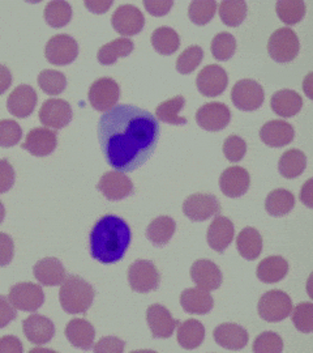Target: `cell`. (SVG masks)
<instances>
[{"instance_id": "obj_1", "label": "cell", "mask_w": 313, "mask_h": 353, "mask_svg": "<svg viewBox=\"0 0 313 353\" xmlns=\"http://www.w3.org/2000/svg\"><path fill=\"white\" fill-rule=\"evenodd\" d=\"M161 134L157 118L133 105H116L102 114L97 127L106 163L118 172L131 173L147 163Z\"/></svg>"}, {"instance_id": "obj_2", "label": "cell", "mask_w": 313, "mask_h": 353, "mask_svg": "<svg viewBox=\"0 0 313 353\" xmlns=\"http://www.w3.org/2000/svg\"><path fill=\"white\" fill-rule=\"evenodd\" d=\"M131 240L132 232L125 220L115 214H105L90 230V255L105 265L119 262L128 250Z\"/></svg>"}, {"instance_id": "obj_3", "label": "cell", "mask_w": 313, "mask_h": 353, "mask_svg": "<svg viewBox=\"0 0 313 353\" xmlns=\"http://www.w3.org/2000/svg\"><path fill=\"white\" fill-rule=\"evenodd\" d=\"M96 290L77 275L65 276L61 284L59 301L67 314H84L94 301Z\"/></svg>"}, {"instance_id": "obj_4", "label": "cell", "mask_w": 313, "mask_h": 353, "mask_svg": "<svg viewBox=\"0 0 313 353\" xmlns=\"http://www.w3.org/2000/svg\"><path fill=\"white\" fill-rule=\"evenodd\" d=\"M301 50L296 33L290 28H279L268 41V52L278 63L292 62Z\"/></svg>"}, {"instance_id": "obj_5", "label": "cell", "mask_w": 313, "mask_h": 353, "mask_svg": "<svg viewBox=\"0 0 313 353\" xmlns=\"http://www.w3.org/2000/svg\"><path fill=\"white\" fill-rule=\"evenodd\" d=\"M292 301L288 293L281 290L266 292L257 303V313L261 319L277 323L291 316Z\"/></svg>"}, {"instance_id": "obj_6", "label": "cell", "mask_w": 313, "mask_h": 353, "mask_svg": "<svg viewBox=\"0 0 313 353\" xmlns=\"http://www.w3.org/2000/svg\"><path fill=\"white\" fill-rule=\"evenodd\" d=\"M161 275L158 268L151 261L138 259L128 267V284L138 293H149L160 287Z\"/></svg>"}, {"instance_id": "obj_7", "label": "cell", "mask_w": 313, "mask_h": 353, "mask_svg": "<svg viewBox=\"0 0 313 353\" xmlns=\"http://www.w3.org/2000/svg\"><path fill=\"white\" fill-rule=\"evenodd\" d=\"M88 99L94 110L106 113L116 106L120 99V88L111 77H100L90 85Z\"/></svg>"}, {"instance_id": "obj_8", "label": "cell", "mask_w": 313, "mask_h": 353, "mask_svg": "<svg viewBox=\"0 0 313 353\" xmlns=\"http://www.w3.org/2000/svg\"><path fill=\"white\" fill-rule=\"evenodd\" d=\"M233 103L243 112H253L263 106L265 100V92L255 80L243 79L233 87L231 90Z\"/></svg>"}, {"instance_id": "obj_9", "label": "cell", "mask_w": 313, "mask_h": 353, "mask_svg": "<svg viewBox=\"0 0 313 353\" xmlns=\"http://www.w3.org/2000/svg\"><path fill=\"white\" fill-rule=\"evenodd\" d=\"M10 301L19 310L34 313L45 303V293L34 283H17L10 288Z\"/></svg>"}, {"instance_id": "obj_10", "label": "cell", "mask_w": 313, "mask_h": 353, "mask_svg": "<svg viewBox=\"0 0 313 353\" xmlns=\"http://www.w3.org/2000/svg\"><path fill=\"white\" fill-rule=\"evenodd\" d=\"M183 212L191 221H205L221 212V204L213 194L197 192L184 201Z\"/></svg>"}, {"instance_id": "obj_11", "label": "cell", "mask_w": 313, "mask_h": 353, "mask_svg": "<svg viewBox=\"0 0 313 353\" xmlns=\"http://www.w3.org/2000/svg\"><path fill=\"white\" fill-rule=\"evenodd\" d=\"M78 55V45L76 39L68 34H56L49 39L45 48L47 62L54 65H68Z\"/></svg>"}, {"instance_id": "obj_12", "label": "cell", "mask_w": 313, "mask_h": 353, "mask_svg": "<svg viewBox=\"0 0 313 353\" xmlns=\"http://www.w3.org/2000/svg\"><path fill=\"white\" fill-rule=\"evenodd\" d=\"M231 121V112L228 106L221 102H209L202 105L196 113L197 125L209 132H218L225 130Z\"/></svg>"}, {"instance_id": "obj_13", "label": "cell", "mask_w": 313, "mask_h": 353, "mask_svg": "<svg viewBox=\"0 0 313 353\" xmlns=\"http://www.w3.org/2000/svg\"><path fill=\"white\" fill-rule=\"evenodd\" d=\"M111 24L116 33H119L123 37H132L138 34L145 26V17L144 13L138 10V7L125 4L120 6L113 16H111Z\"/></svg>"}, {"instance_id": "obj_14", "label": "cell", "mask_w": 313, "mask_h": 353, "mask_svg": "<svg viewBox=\"0 0 313 353\" xmlns=\"http://www.w3.org/2000/svg\"><path fill=\"white\" fill-rule=\"evenodd\" d=\"M38 118L42 125L55 130L68 126L74 118L72 108L68 102L62 99H50L43 102L39 109Z\"/></svg>"}, {"instance_id": "obj_15", "label": "cell", "mask_w": 313, "mask_h": 353, "mask_svg": "<svg viewBox=\"0 0 313 353\" xmlns=\"http://www.w3.org/2000/svg\"><path fill=\"white\" fill-rule=\"evenodd\" d=\"M228 76L218 64H209L204 67L196 77V87L205 97H217L227 88Z\"/></svg>"}, {"instance_id": "obj_16", "label": "cell", "mask_w": 313, "mask_h": 353, "mask_svg": "<svg viewBox=\"0 0 313 353\" xmlns=\"http://www.w3.org/2000/svg\"><path fill=\"white\" fill-rule=\"evenodd\" d=\"M97 189L100 190L107 201L111 202L123 201L127 196L132 195L135 191L132 181L125 176V173L118 170L106 172L100 176Z\"/></svg>"}, {"instance_id": "obj_17", "label": "cell", "mask_w": 313, "mask_h": 353, "mask_svg": "<svg viewBox=\"0 0 313 353\" xmlns=\"http://www.w3.org/2000/svg\"><path fill=\"white\" fill-rule=\"evenodd\" d=\"M58 134L46 127H36L30 130L21 148L36 157H46L56 150Z\"/></svg>"}, {"instance_id": "obj_18", "label": "cell", "mask_w": 313, "mask_h": 353, "mask_svg": "<svg viewBox=\"0 0 313 353\" xmlns=\"http://www.w3.org/2000/svg\"><path fill=\"white\" fill-rule=\"evenodd\" d=\"M147 322L155 339H169L180 323L163 305L153 303L147 310Z\"/></svg>"}, {"instance_id": "obj_19", "label": "cell", "mask_w": 313, "mask_h": 353, "mask_svg": "<svg viewBox=\"0 0 313 353\" xmlns=\"http://www.w3.org/2000/svg\"><path fill=\"white\" fill-rule=\"evenodd\" d=\"M191 279L200 290H218L224 281L222 271L209 259H199L191 267Z\"/></svg>"}, {"instance_id": "obj_20", "label": "cell", "mask_w": 313, "mask_h": 353, "mask_svg": "<svg viewBox=\"0 0 313 353\" xmlns=\"http://www.w3.org/2000/svg\"><path fill=\"white\" fill-rule=\"evenodd\" d=\"M250 186V173L241 166H230L219 176L221 191L228 198L237 199L243 196Z\"/></svg>"}, {"instance_id": "obj_21", "label": "cell", "mask_w": 313, "mask_h": 353, "mask_svg": "<svg viewBox=\"0 0 313 353\" xmlns=\"http://www.w3.org/2000/svg\"><path fill=\"white\" fill-rule=\"evenodd\" d=\"M37 92L30 85H19L7 99V109L16 118H28L37 106Z\"/></svg>"}, {"instance_id": "obj_22", "label": "cell", "mask_w": 313, "mask_h": 353, "mask_svg": "<svg viewBox=\"0 0 313 353\" xmlns=\"http://www.w3.org/2000/svg\"><path fill=\"white\" fill-rule=\"evenodd\" d=\"M235 236L234 223L225 216H217L208 228L206 240L214 252H225Z\"/></svg>"}, {"instance_id": "obj_23", "label": "cell", "mask_w": 313, "mask_h": 353, "mask_svg": "<svg viewBox=\"0 0 313 353\" xmlns=\"http://www.w3.org/2000/svg\"><path fill=\"white\" fill-rule=\"evenodd\" d=\"M260 138L270 148H282L294 140L295 131L286 121L273 119L261 127Z\"/></svg>"}, {"instance_id": "obj_24", "label": "cell", "mask_w": 313, "mask_h": 353, "mask_svg": "<svg viewBox=\"0 0 313 353\" xmlns=\"http://www.w3.org/2000/svg\"><path fill=\"white\" fill-rule=\"evenodd\" d=\"M23 331L28 341L33 344L42 345L54 338L55 326L50 318L41 314H32L24 321Z\"/></svg>"}, {"instance_id": "obj_25", "label": "cell", "mask_w": 313, "mask_h": 353, "mask_svg": "<svg viewBox=\"0 0 313 353\" xmlns=\"http://www.w3.org/2000/svg\"><path fill=\"white\" fill-rule=\"evenodd\" d=\"M214 341L230 351L243 350L250 341L248 332L235 323H222L214 328Z\"/></svg>"}, {"instance_id": "obj_26", "label": "cell", "mask_w": 313, "mask_h": 353, "mask_svg": "<svg viewBox=\"0 0 313 353\" xmlns=\"http://www.w3.org/2000/svg\"><path fill=\"white\" fill-rule=\"evenodd\" d=\"M180 305L188 314L205 316L213 309L214 300L208 290H200L196 287L182 292Z\"/></svg>"}, {"instance_id": "obj_27", "label": "cell", "mask_w": 313, "mask_h": 353, "mask_svg": "<svg viewBox=\"0 0 313 353\" xmlns=\"http://www.w3.org/2000/svg\"><path fill=\"white\" fill-rule=\"evenodd\" d=\"M34 278L45 287H58L65 279V268L58 258H43L33 267Z\"/></svg>"}, {"instance_id": "obj_28", "label": "cell", "mask_w": 313, "mask_h": 353, "mask_svg": "<svg viewBox=\"0 0 313 353\" xmlns=\"http://www.w3.org/2000/svg\"><path fill=\"white\" fill-rule=\"evenodd\" d=\"M65 336L74 347L88 351L94 344L96 331L87 319L75 318L68 322L65 327Z\"/></svg>"}, {"instance_id": "obj_29", "label": "cell", "mask_w": 313, "mask_h": 353, "mask_svg": "<svg viewBox=\"0 0 313 353\" xmlns=\"http://www.w3.org/2000/svg\"><path fill=\"white\" fill-rule=\"evenodd\" d=\"M270 108L277 115L282 118H291L301 112L303 99L295 90L282 89L272 96Z\"/></svg>"}, {"instance_id": "obj_30", "label": "cell", "mask_w": 313, "mask_h": 353, "mask_svg": "<svg viewBox=\"0 0 313 353\" xmlns=\"http://www.w3.org/2000/svg\"><path fill=\"white\" fill-rule=\"evenodd\" d=\"M288 272V261L279 255H272L265 258L259 263L256 270L257 278L265 284L279 283L282 279L286 278Z\"/></svg>"}, {"instance_id": "obj_31", "label": "cell", "mask_w": 313, "mask_h": 353, "mask_svg": "<svg viewBox=\"0 0 313 353\" xmlns=\"http://www.w3.org/2000/svg\"><path fill=\"white\" fill-rule=\"evenodd\" d=\"M237 249L241 258L256 261L263 252V237L255 228H244L237 237Z\"/></svg>"}, {"instance_id": "obj_32", "label": "cell", "mask_w": 313, "mask_h": 353, "mask_svg": "<svg viewBox=\"0 0 313 353\" xmlns=\"http://www.w3.org/2000/svg\"><path fill=\"white\" fill-rule=\"evenodd\" d=\"M135 49V43L129 38H116L103 45L98 50L97 59L102 65H113L119 58L128 57Z\"/></svg>"}, {"instance_id": "obj_33", "label": "cell", "mask_w": 313, "mask_h": 353, "mask_svg": "<svg viewBox=\"0 0 313 353\" xmlns=\"http://www.w3.org/2000/svg\"><path fill=\"white\" fill-rule=\"evenodd\" d=\"M176 223L170 216H158L147 228V237L154 246L167 245L175 234Z\"/></svg>"}, {"instance_id": "obj_34", "label": "cell", "mask_w": 313, "mask_h": 353, "mask_svg": "<svg viewBox=\"0 0 313 353\" xmlns=\"http://www.w3.org/2000/svg\"><path fill=\"white\" fill-rule=\"evenodd\" d=\"M176 339L184 350H195L205 339V327L197 319H187L177 327Z\"/></svg>"}, {"instance_id": "obj_35", "label": "cell", "mask_w": 313, "mask_h": 353, "mask_svg": "<svg viewBox=\"0 0 313 353\" xmlns=\"http://www.w3.org/2000/svg\"><path fill=\"white\" fill-rule=\"evenodd\" d=\"M186 105V100L183 96H176L167 101L160 103L155 109V118L163 123L173 125V126H184L188 122L187 118L180 117V112Z\"/></svg>"}, {"instance_id": "obj_36", "label": "cell", "mask_w": 313, "mask_h": 353, "mask_svg": "<svg viewBox=\"0 0 313 353\" xmlns=\"http://www.w3.org/2000/svg\"><path fill=\"white\" fill-rule=\"evenodd\" d=\"M295 207V196L285 189L273 190L265 199V210L270 216L281 217L290 214Z\"/></svg>"}, {"instance_id": "obj_37", "label": "cell", "mask_w": 313, "mask_h": 353, "mask_svg": "<svg viewBox=\"0 0 313 353\" xmlns=\"http://www.w3.org/2000/svg\"><path fill=\"white\" fill-rule=\"evenodd\" d=\"M307 166V156L301 150H288L285 152L279 161H278V170L281 176L292 179L298 178L303 174Z\"/></svg>"}, {"instance_id": "obj_38", "label": "cell", "mask_w": 313, "mask_h": 353, "mask_svg": "<svg viewBox=\"0 0 313 353\" xmlns=\"http://www.w3.org/2000/svg\"><path fill=\"white\" fill-rule=\"evenodd\" d=\"M151 45L154 50L161 55H173L180 46V37L173 28L161 26L151 34Z\"/></svg>"}, {"instance_id": "obj_39", "label": "cell", "mask_w": 313, "mask_h": 353, "mask_svg": "<svg viewBox=\"0 0 313 353\" xmlns=\"http://www.w3.org/2000/svg\"><path fill=\"white\" fill-rule=\"evenodd\" d=\"M45 21L51 28H63L72 20V7L68 1L54 0L49 1L45 8Z\"/></svg>"}, {"instance_id": "obj_40", "label": "cell", "mask_w": 313, "mask_h": 353, "mask_svg": "<svg viewBox=\"0 0 313 353\" xmlns=\"http://www.w3.org/2000/svg\"><path fill=\"white\" fill-rule=\"evenodd\" d=\"M276 11L279 20L286 26H296L304 19L307 7L301 0H279L277 1Z\"/></svg>"}, {"instance_id": "obj_41", "label": "cell", "mask_w": 313, "mask_h": 353, "mask_svg": "<svg viewBox=\"0 0 313 353\" xmlns=\"http://www.w3.org/2000/svg\"><path fill=\"white\" fill-rule=\"evenodd\" d=\"M218 11L225 26L237 28L247 17V3L243 0H224L221 1Z\"/></svg>"}, {"instance_id": "obj_42", "label": "cell", "mask_w": 313, "mask_h": 353, "mask_svg": "<svg viewBox=\"0 0 313 353\" xmlns=\"http://www.w3.org/2000/svg\"><path fill=\"white\" fill-rule=\"evenodd\" d=\"M217 6L215 0H193L188 7V17L196 26H206L213 20Z\"/></svg>"}, {"instance_id": "obj_43", "label": "cell", "mask_w": 313, "mask_h": 353, "mask_svg": "<svg viewBox=\"0 0 313 353\" xmlns=\"http://www.w3.org/2000/svg\"><path fill=\"white\" fill-rule=\"evenodd\" d=\"M38 85L49 96H59L67 88V77L56 70H43L39 72Z\"/></svg>"}, {"instance_id": "obj_44", "label": "cell", "mask_w": 313, "mask_h": 353, "mask_svg": "<svg viewBox=\"0 0 313 353\" xmlns=\"http://www.w3.org/2000/svg\"><path fill=\"white\" fill-rule=\"evenodd\" d=\"M211 50L213 54L214 58L219 62H225L228 61L230 58L234 57L235 51H237V39L227 33V32H222L215 34L211 45Z\"/></svg>"}, {"instance_id": "obj_45", "label": "cell", "mask_w": 313, "mask_h": 353, "mask_svg": "<svg viewBox=\"0 0 313 353\" xmlns=\"http://www.w3.org/2000/svg\"><path fill=\"white\" fill-rule=\"evenodd\" d=\"M204 59V51L199 45L189 46L183 51L176 61V70L182 75L192 74Z\"/></svg>"}, {"instance_id": "obj_46", "label": "cell", "mask_w": 313, "mask_h": 353, "mask_svg": "<svg viewBox=\"0 0 313 353\" xmlns=\"http://www.w3.org/2000/svg\"><path fill=\"white\" fill-rule=\"evenodd\" d=\"M292 323L303 334H311L313 331V303H301L291 312Z\"/></svg>"}, {"instance_id": "obj_47", "label": "cell", "mask_w": 313, "mask_h": 353, "mask_svg": "<svg viewBox=\"0 0 313 353\" xmlns=\"http://www.w3.org/2000/svg\"><path fill=\"white\" fill-rule=\"evenodd\" d=\"M252 350H253V352L257 353L282 352L283 351V341L276 332L265 331L255 339Z\"/></svg>"}, {"instance_id": "obj_48", "label": "cell", "mask_w": 313, "mask_h": 353, "mask_svg": "<svg viewBox=\"0 0 313 353\" xmlns=\"http://www.w3.org/2000/svg\"><path fill=\"white\" fill-rule=\"evenodd\" d=\"M23 137V128L12 119H1L0 121V147L1 148H11Z\"/></svg>"}, {"instance_id": "obj_49", "label": "cell", "mask_w": 313, "mask_h": 353, "mask_svg": "<svg viewBox=\"0 0 313 353\" xmlns=\"http://www.w3.org/2000/svg\"><path fill=\"white\" fill-rule=\"evenodd\" d=\"M247 153V143L238 135H231L224 143V154L230 163H239Z\"/></svg>"}, {"instance_id": "obj_50", "label": "cell", "mask_w": 313, "mask_h": 353, "mask_svg": "<svg viewBox=\"0 0 313 353\" xmlns=\"http://www.w3.org/2000/svg\"><path fill=\"white\" fill-rule=\"evenodd\" d=\"M14 169L7 159H0V194L12 189L14 185Z\"/></svg>"}, {"instance_id": "obj_51", "label": "cell", "mask_w": 313, "mask_h": 353, "mask_svg": "<svg viewBox=\"0 0 313 353\" xmlns=\"http://www.w3.org/2000/svg\"><path fill=\"white\" fill-rule=\"evenodd\" d=\"M14 256V243L7 233H0V267L11 265Z\"/></svg>"}, {"instance_id": "obj_52", "label": "cell", "mask_w": 313, "mask_h": 353, "mask_svg": "<svg viewBox=\"0 0 313 353\" xmlns=\"http://www.w3.org/2000/svg\"><path fill=\"white\" fill-rule=\"evenodd\" d=\"M125 343L116 338V336H106L102 338L96 345H94V352H111L122 353L125 352Z\"/></svg>"}, {"instance_id": "obj_53", "label": "cell", "mask_w": 313, "mask_h": 353, "mask_svg": "<svg viewBox=\"0 0 313 353\" xmlns=\"http://www.w3.org/2000/svg\"><path fill=\"white\" fill-rule=\"evenodd\" d=\"M17 318L16 307L7 296H0V328L7 327Z\"/></svg>"}, {"instance_id": "obj_54", "label": "cell", "mask_w": 313, "mask_h": 353, "mask_svg": "<svg viewBox=\"0 0 313 353\" xmlns=\"http://www.w3.org/2000/svg\"><path fill=\"white\" fill-rule=\"evenodd\" d=\"M142 4L151 16L162 17L170 12V10L174 6V1L173 0H144Z\"/></svg>"}, {"instance_id": "obj_55", "label": "cell", "mask_w": 313, "mask_h": 353, "mask_svg": "<svg viewBox=\"0 0 313 353\" xmlns=\"http://www.w3.org/2000/svg\"><path fill=\"white\" fill-rule=\"evenodd\" d=\"M24 351L23 343L12 335L0 338V353H21Z\"/></svg>"}, {"instance_id": "obj_56", "label": "cell", "mask_w": 313, "mask_h": 353, "mask_svg": "<svg viewBox=\"0 0 313 353\" xmlns=\"http://www.w3.org/2000/svg\"><path fill=\"white\" fill-rule=\"evenodd\" d=\"M84 4L90 12L100 14V13L107 12L110 10V7L113 6V1L111 0H94V1H85Z\"/></svg>"}, {"instance_id": "obj_57", "label": "cell", "mask_w": 313, "mask_h": 353, "mask_svg": "<svg viewBox=\"0 0 313 353\" xmlns=\"http://www.w3.org/2000/svg\"><path fill=\"white\" fill-rule=\"evenodd\" d=\"M12 84V74L8 67L0 64V96L6 93Z\"/></svg>"}, {"instance_id": "obj_58", "label": "cell", "mask_w": 313, "mask_h": 353, "mask_svg": "<svg viewBox=\"0 0 313 353\" xmlns=\"http://www.w3.org/2000/svg\"><path fill=\"white\" fill-rule=\"evenodd\" d=\"M312 179H308L301 191V201L304 203L308 208H313V191Z\"/></svg>"}, {"instance_id": "obj_59", "label": "cell", "mask_w": 313, "mask_h": 353, "mask_svg": "<svg viewBox=\"0 0 313 353\" xmlns=\"http://www.w3.org/2000/svg\"><path fill=\"white\" fill-rule=\"evenodd\" d=\"M4 217H6V208H4V204L0 201V224L3 223Z\"/></svg>"}]
</instances>
